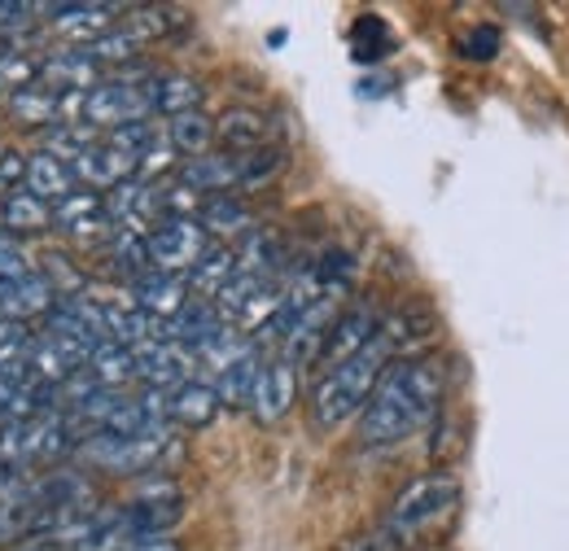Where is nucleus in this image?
<instances>
[{"mask_svg":"<svg viewBox=\"0 0 569 551\" xmlns=\"http://www.w3.org/2000/svg\"><path fill=\"white\" fill-rule=\"evenodd\" d=\"M232 272H237V250H228V246H214L211 250L184 272V284L189 289H198V293H219L228 280H232Z\"/></svg>","mask_w":569,"mask_h":551,"instance_id":"nucleus-27","label":"nucleus"},{"mask_svg":"<svg viewBox=\"0 0 569 551\" xmlns=\"http://www.w3.org/2000/svg\"><path fill=\"white\" fill-rule=\"evenodd\" d=\"M198 101H202V83L193 74H158L153 79V114L176 119V114L198 110Z\"/></svg>","mask_w":569,"mask_h":551,"instance_id":"nucleus-25","label":"nucleus"},{"mask_svg":"<svg viewBox=\"0 0 569 551\" xmlns=\"http://www.w3.org/2000/svg\"><path fill=\"white\" fill-rule=\"evenodd\" d=\"M403 333H408V320L403 315H390V320H381V329L372 333V342L363 345L359 354H351L347 363H338L329 372H320V381L311 390V420L320 429H338L351 415L363 412V403L377 390L381 372L395 363L399 345L408 342Z\"/></svg>","mask_w":569,"mask_h":551,"instance_id":"nucleus-2","label":"nucleus"},{"mask_svg":"<svg viewBox=\"0 0 569 551\" xmlns=\"http://www.w3.org/2000/svg\"><path fill=\"white\" fill-rule=\"evenodd\" d=\"M53 223H58L62 232H71V237L114 232V228H110V214H106V202H101V193H92V189H74L71 198H62V202L53 207Z\"/></svg>","mask_w":569,"mask_h":551,"instance_id":"nucleus-18","label":"nucleus"},{"mask_svg":"<svg viewBox=\"0 0 569 551\" xmlns=\"http://www.w3.org/2000/svg\"><path fill=\"white\" fill-rule=\"evenodd\" d=\"M0 223H4L9 237H40L53 223V207H44L40 198H31L27 189H13L0 202Z\"/></svg>","mask_w":569,"mask_h":551,"instance_id":"nucleus-21","label":"nucleus"},{"mask_svg":"<svg viewBox=\"0 0 569 551\" xmlns=\"http://www.w3.org/2000/svg\"><path fill=\"white\" fill-rule=\"evenodd\" d=\"M106 214H110V228H119V232H137L144 237L158 219H162V207H158V189L153 184H144V180H123L119 189H110L106 198Z\"/></svg>","mask_w":569,"mask_h":551,"instance_id":"nucleus-9","label":"nucleus"},{"mask_svg":"<svg viewBox=\"0 0 569 551\" xmlns=\"http://www.w3.org/2000/svg\"><path fill=\"white\" fill-rule=\"evenodd\" d=\"M74 189H79V180H74V167L67 158H58V153H36V158H27V193L31 198H40L44 207L53 202H62V198H71Z\"/></svg>","mask_w":569,"mask_h":551,"instance_id":"nucleus-16","label":"nucleus"},{"mask_svg":"<svg viewBox=\"0 0 569 551\" xmlns=\"http://www.w3.org/2000/svg\"><path fill=\"white\" fill-rule=\"evenodd\" d=\"M281 280H268V276H250V272H232V280L214 293V311L228 329H263L277 307H281Z\"/></svg>","mask_w":569,"mask_h":551,"instance_id":"nucleus-6","label":"nucleus"},{"mask_svg":"<svg viewBox=\"0 0 569 551\" xmlns=\"http://www.w3.org/2000/svg\"><path fill=\"white\" fill-rule=\"evenodd\" d=\"M167 415L184 429H207L214 415H219V394L207 381H184L167 394Z\"/></svg>","mask_w":569,"mask_h":551,"instance_id":"nucleus-19","label":"nucleus"},{"mask_svg":"<svg viewBox=\"0 0 569 551\" xmlns=\"http://www.w3.org/2000/svg\"><path fill=\"white\" fill-rule=\"evenodd\" d=\"M171 27H176V22H171V13H167V9H132V13H128V22H123L119 31H128V36L144 49L149 40L167 36Z\"/></svg>","mask_w":569,"mask_h":551,"instance_id":"nucleus-32","label":"nucleus"},{"mask_svg":"<svg viewBox=\"0 0 569 551\" xmlns=\"http://www.w3.org/2000/svg\"><path fill=\"white\" fill-rule=\"evenodd\" d=\"M123 551H184L171 534H144V539H132Z\"/></svg>","mask_w":569,"mask_h":551,"instance_id":"nucleus-37","label":"nucleus"},{"mask_svg":"<svg viewBox=\"0 0 569 551\" xmlns=\"http://www.w3.org/2000/svg\"><path fill=\"white\" fill-rule=\"evenodd\" d=\"M333 551H399V543H395V534H390L386 525H372V530L351 534L347 543H338Z\"/></svg>","mask_w":569,"mask_h":551,"instance_id":"nucleus-35","label":"nucleus"},{"mask_svg":"<svg viewBox=\"0 0 569 551\" xmlns=\"http://www.w3.org/2000/svg\"><path fill=\"white\" fill-rule=\"evenodd\" d=\"M40 13V4H0V31L4 36H18V31H31L36 18Z\"/></svg>","mask_w":569,"mask_h":551,"instance_id":"nucleus-36","label":"nucleus"},{"mask_svg":"<svg viewBox=\"0 0 569 551\" xmlns=\"http://www.w3.org/2000/svg\"><path fill=\"white\" fill-rule=\"evenodd\" d=\"M499 53V27H473L465 40H460V58H469V62H491Z\"/></svg>","mask_w":569,"mask_h":551,"instance_id":"nucleus-34","label":"nucleus"},{"mask_svg":"<svg viewBox=\"0 0 569 551\" xmlns=\"http://www.w3.org/2000/svg\"><path fill=\"white\" fill-rule=\"evenodd\" d=\"M198 223H202L207 237H246V232H254V214H250V207H246L241 198H228V193L202 198Z\"/></svg>","mask_w":569,"mask_h":551,"instance_id":"nucleus-20","label":"nucleus"},{"mask_svg":"<svg viewBox=\"0 0 569 551\" xmlns=\"http://www.w3.org/2000/svg\"><path fill=\"white\" fill-rule=\"evenodd\" d=\"M386 49H390L386 22H381V18H359L356 31H351V53H356V62H377Z\"/></svg>","mask_w":569,"mask_h":551,"instance_id":"nucleus-31","label":"nucleus"},{"mask_svg":"<svg viewBox=\"0 0 569 551\" xmlns=\"http://www.w3.org/2000/svg\"><path fill=\"white\" fill-rule=\"evenodd\" d=\"M438 399H442L438 359H395L359 412V447L381 451L412 438L438 412Z\"/></svg>","mask_w":569,"mask_h":551,"instance_id":"nucleus-1","label":"nucleus"},{"mask_svg":"<svg viewBox=\"0 0 569 551\" xmlns=\"http://www.w3.org/2000/svg\"><path fill=\"white\" fill-rule=\"evenodd\" d=\"M167 144L176 149V153H189V158H202V153H211L214 144V119H207L202 110H189V114H176L171 123H167Z\"/></svg>","mask_w":569,"mask_h":551,"instance_id":"nucleus-26","label":"nucleus"},{"mask_svg":"<svg viewBox=\"0 0 569 551\" xmlns=\"http://www.w3.org/2000/svg\"><path fill=\"white\" fill-rule=\"evenodd\" d=\"M377 329H381V315H377L372 307H363V302L338 311V320H333L329 333H325V345H320V359H316V363H325V372L338 368V363H347L351 354H359L363 345L372 342Z\"/></svg>","mask_w":569,"mask_h":551,"instance_id":"nucleus-8","label":"nucleus"},{"mask_svg":"<svg viewBox=\"0 0 569 551\" xmlns=\"http://www.w3.org/2000/svg\"><path fill=\"white\" fill-rule=\"evenodd\" d=\"M132 363H137V381H144L149 390H176L193 372V354L171 342H153L132 350Z\"/></svg>","mask_w":569,"mask_h":551,"instance_id":"nucleus-12","label":"nucleus"},{"mask_svg":"<svg viewBox=\"0 0 569 551\" xmlns=\"http://www.w3.org/2000/svg\"><path fill=\"white\" fill-rule=\"evenodd\" d=\"M153 114V74H119V79H101L97 88H88L79 97V123L88 128H128Z\"/></svg>","mask_w":569,"mask_h":551,"instance_id":"nucleus-4","label":"nucleus"},{"mask_svg":"<svg viewBox=\"0 0 569 551\" xmlns=\"http://www.w3.org/2000/svg\"><path fill=\"white\" fill-rule=\"evenodd\" d=\"M144 250H149V268L153 272L184 276L211 250V237L202 232L198 219H158L144 232Z\"/></svg>","mask_w":569,"mask_h":551,"instance_id":"nucleus-7","label":"nucleus"},{"mask_svg":"<svg viewBox=\"0 0 569 551\" xmlns=\"http://www.w3.org/2000/svg\"><path fill=\"white\" fill-rule=\"evenodd\" d=\"M40 70L44 62L36 53H22V49H4L0 53V92H22V88H36L40 83Z\"/></svg>","mask_w":569,"mask_h":551,"instance_id":"nucleus-30","label":"nucleus"},{"mask_svg":"<svg viewBox=\"0 0 569 551\" xmlns=\"http://www.w3.org/2000/svg\"><path fill=\"white\" fill-rule=\"evenodd\" d=\"M259 368H263V359H259L254 345H250L237 363H228V368L214 377L219 408H246V403H250V390H254V381H259Z\"/></svg>","mask_w":569,"mask_h":551,"instance_id":"nucleus-23","label":"nucleus"},{"mask_svg":"<svg viewBox=\"0 0 569 551\" xmlns=\"http://www.w3.org/2000/svg\"><path fill=\"white\" fill-rule=\"evenodd\" d=\"M132 539H137V534H132L123 508H106V512L92 517V525H88L67 551H123Z\"/></svg>","mask_w":569,"mask_h":551,"instance_id":"nucleus-22","label":"nucleus"},{"mask_svg":"<svg viewBox=\"0 0 569 551\" xmlns=\"http://www.w3.org/2000/svg\"><path fill=\"white\" fill-rule=\"evenodd\" d=\"M293 394H298V372L277 359V363H263L259 368V381H254V390H250V412L259 424H277L284 420V412L293 408Z\"/></svg>","mask_w":569,"mask_h":551,"instance_id":"nucleus-11","label":"nucleus"},{"mask_svg":"<svg viewBox=\"0 0 569 551\" xmlns=\"http://www.w3.org/2000/svg\"><path fill=\"white\" fill-rule=\"evenodd\" d=\"M74 167V180L83 184V189H119L123 180H132L137 176V158H128L123 149H114L110 140H97V144H88L79 158L71 162Z\"/></svg>","mask_w":569,"mask_h":551,"instance_id":"nucleus-10","label":"nucleus"},{"mask_svg":"<svg viewBox=\"0 0 569 551\" xmlns=\"http://www.w3.org/2000/svg\"><path fill=\"white\" fill-rule=\"evenodd\" d=\"M180 184L193 189L198 198H219V193L241 189V153H202V158H189L180 167Z\"/></svg>","mask_w":569,"mask_h":551,"instance_id":"nucleus-14","label":"nucleus"},{"mask_svg":"<svg viewBox=\"0 0 569 551\" xmlns=\"http://www.w3.org/2000/svg\"><path fill=\"white\" fill-rule=\"evenodd\" d=\"M456 503H460V478H451V473H426V478H417L412 485H403V494L390 503V512H386L381 525L403 548L417 534H426L429 525H438L442 517H451Z\"/></svg>","mask_w":569,"mask_h":551,"instance_id":"nucleus-3","label":"nucleus"},{"mask_svg":"<svg viewBox=\"0 0 569 551\" xmlns=\"http://www.w3.org/2000/svg\"><path fill=\"white\" fill-rule=\"evenodd\" d=\"M36 350V333L22 320H0V377H27V359Z\"/></svg>","mask_w":569,"mask_h":551,"instance_id":"nucleus-28","label":"nucleus"},{"mask_svg":"<svg viewBox=\"0 0 569 551\" xmlns=\"http://www.w3.org/2000/svg\"><path fill=\"white\" fill-rule=\"evenodd\" d=\"M58 289L44 272H31L27 280H18L9 293H0V320H36V315H49L58 307Z\"/></svg>","mask_w":569,"mask_h":551,"instance_id":"nucleus-17","label":"nucleus"},{"mask_svg":"<svg viewBox=\"0 0 569 551\" xmlns=\"http://www.w3.org/2000/svg\"><path fill=\"white\" fill-rule=\"evenodd\" d=\"M167 451H171V429H167V424H149L141 433H128V438L97 433V438H88V442L79 447V455H83L88 464H97V469H106V473H123V478L149 473Z\"/></svg>","mask_w":569,"mask_h":551,"instance_id":"nucleus-5","label":"nucleus"},{"mask_svg":"<svg viewBox=\"0 0 569 551\" xmlns=\"http://www.w3.org/2000/svg\"><path fill=\"white\" fill-rule=\"evenodd\" d=\"M128 302L144 315H153V320H171V315H180L189 307V284H184V276L144 272L141 280H132Z\"/></svg>","mask_w":569,"mask_h":551,"instance_id":"nucleus-15","label":"nucleus"},{"mask_svg":"<svg viewBox=\"0 0 569 551\" xmlns=\"http://www.w3.org/2000/svg\"><path fill=\"white\" fill-rule=\"evenodd\" d=\"M88 372H92V381L101 385V390H119L123 381H132L137 377V363H132V350H123V345H101L88 363H83Z\"/></svg>","mask_w":569,"mask_h":551,"instance_id":"nucleus-29","label":"nucleus"},{"mask_svg":"<svg viewBox=\"0 0 569 551\" xmlns=\"http://www.w3.org/2000/svg\"><path fill=\"white\" fill-rule=\"evenodd\" d=\"M53 22H49V31L58 36V40H74V49L79 44H88V40H97V36H106V31H114V22L110 18H119L123 9L119 4H53V9H44Z\"/></svg>","mask_w":569,"mask_h":551,"instance_id":"nucleus-13","label":"nucleus"},{"mask_svg":"<svg viewBox=\"0 0 569 551\" xmlns=\"http://www.w3.org/2000/svg\"><path fill=\"white\" fill-rule=\"evenodd\" d=\"M18 551H53V548H18Z\"/></svg>","mask_w":569,"mask_h":551,"instance_id":"nucleus-38","label":"nucleus"},{"mask_svg":"<svg viewBox=\"0 0 569 551\" xmlns=\"http://www.w3.org/2000/svg\"><path fill=\"white\" fill-rule=\"evenodd\" d=\"M214 140H223L228 153H254L268 140V119L259 110H228L214 123Z\"/></svg>","mask_w":569,"mask_h":551,"instance_id":"nucleus-24","label":"nucleus"},{"mask_svg":"<svg viewBox=\"0 0 569 551\" xmlns=\"http://www.w3.org/2000/svg\"><path fill=\"white\" fill-rule=\"evenodd\" d=\"M31 276V268H27V259L18 254V241L0 228V293H9L18 280H27Z\"/></svg>","mask_w":569,"mask_h":551,"instance_id":"nucleus-33","label":"nucleus"}]
</instances>
